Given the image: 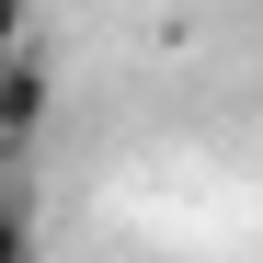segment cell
Instances as JSON below:
<instances>
[{"label": "cell", "mask_w": 263, "mask_h": 263, "mask_svg": "<svg viewBox=\"0 0 263 263\" xmlns=\"http://www.w3.org/2000/svg\"><path fill=\"white\" fill-rule=\"evenodd\" d=\"M46 46H34V23L12 34V58H0V149L12 160H34V138H46Z\"/></svg>", "instance_id": "1"}]
</instances>
